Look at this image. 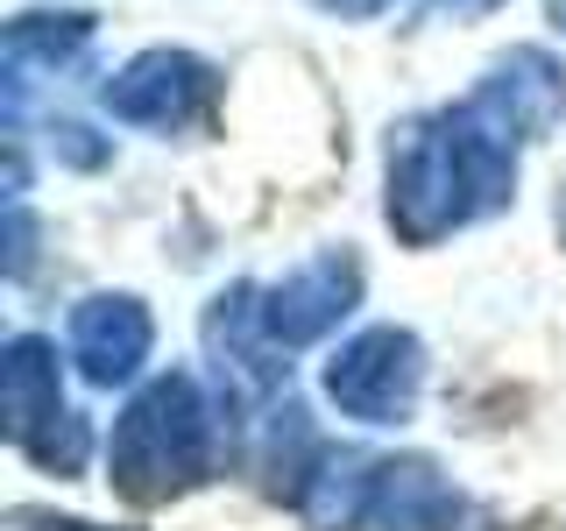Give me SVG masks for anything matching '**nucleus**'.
<instances>
[{"label": "nucleus", "instance_id": "1", "mask_svg": "<svg viewBox=\"0 0 566 531\" xmlns=\"http://www.w3.org/2000/svg\"><path fill=\"white\" fill-rule=\"evenodd\" d=\"M517 191V142L489 128L468 100L418 114L389 135V191L382 212L403 248H432L460 227L489 220Z\"/></svg>", "mask_w": 566, "mask_h": 531}, {"label": "nucleus", "instance_id": "2", "mask_svg": "<svg viewBox=\"0 0 566 531\" xmlns=\"http://www.w3.org/2000/svg\"><path fill=\"white\" fill-rule=\"evenodd\" d=\"M212 439H220V418H212L199 376L164 368L120 404L114 439H106V475L128 503H170L212 475V454H220Z\"/></svg>", "mask_w": 566, "mask_h": 531}, {"label": "nucleus", "instance_id": "3", "mask_svg": "<svg viewBox=\"0 0 566 531\" xmlns=\"http://www.w3.org/2000/svg\"><path fill=\"white\" fill-rule=\"evenodd\" d=\"M0 433L43 475H78L93 454V425L64 397V362L43 333H14L0 347Z\"/></svg>", "mask_w": 566, "mask_h": 531}, {"label": "nucleus", "instance_id": "4", "mask_svg": "<svg viewBox=\"0 0 566 531\" xmlns=\"http://www.w3.org/2000/svg\"><path fill=\"white\" fill-rule=\"evenodd\" d=\"M326 404L354 425H403L424 389V347L411 326H361L326 354Z\"/></svg>", "mask_w": 566, "mask_h": 531}, {"label": "nucleus", "instance_id": "5", "mask_svg": "<svg viewBox=\"0 0 566 531\" xmlns=\"http://www.w3.org/2000/svg\"><path fill=\"white\" fill-rule=\"evenodd\" d=\"M212 93H220V79H212L206 58H191V50H142V58H128L99 85V106L120 128L177 135L212 114Z\"/></svg>", "mask_w": 566, "mask_h": 531}, {"label": "nucleus", "instance_id": "6", "mask_svg": "<svg viewBox=\"0 0 566 531\" xmlns=\"http://www.w3.org/2000/svg\"><path fill=\"white\" fill-rule=\"evenodd\" d=\"M354 305H361V262H354V248H326V256L283 270L276 283H255V319L283 354L326 341Z\"/></svg>", "mask_w": 566, "mask_h": 531}, {"label": "nucleus", "instance_id": "7", "mask_svg": "<svg viewBox=\"0 0 566 531\" xmlns=\"http://www.w3.org/2000/svg\"><path fill=\"white\" fill-rule=\"evenodd\" d=\"M361 531H489V518L453 489V475L439 460L397 454V460H376Z\"/></svg>", "mask_w": 566, "mask_h": 531}, {"label": "nucleus", "instance_id": "8", "mask_svg": "<svg viewBox=\"0 0 566 531\" xmlns=\"http://www.w3.org/2000/svg\"><path fill=\"white\" fill-rule=\"evenodd\" d=\"M468 106L489 121V128H503V135L524 149V142L553 135L559 121H566V64L553 58V50L524 43V50L495 58V64L482 71V79H474Z\"/></svg>", "mask_w": 566, "mask_h": 531}, {"label": "nucleus", "instance_id": "9", "mask_svg": "<svg viewBox=\"0 0 566 531\" xmlns=\"http://www.w3.org/2000/svg\"><path fill=\"white\" fill-rule=\"evenodd\" d=\"M64 341H71V362H78L85 383L120 389V383L142 376V362H149V347H156V326H149V312H142V298L99 291V298H78Z\"/></svg>", "mask_w": 566, "mask_h": 531}, {"label": "nucleus", "instance_id": "10", "mask_svg": "<svg viewBox=\"0 0 566 531\" xmlns=\"http://www.w3.org/2000/svg\"><path fill=\"white\" fill-rule=\"evenodd\" d=\"M85 50H93V14H78V8H35V14H14L8 35H0L8 106L22 114V100L35 93V85H43V79H64V71H78Z\"/></svg>", "mask_w": 566, "mask_h": 531}, {"label": "nucleus", "instance_id": "11", "mask_svg": "<svg viewBox=\"0 0 566 531\" xmlns=\"http://www.w3.org/2000/svg\"><path fill=\"white\" fill-rule=\"evenodd\" d=\"M376 482V460L347 454V447H318L291 482V510L312 531H361V503Z\"/></svg>", "mask_w": 566, "mask_h": 531}, {"label": "nucleus", "instance_id": "12", "mask_svg": "<svg viewBox=\"0 0 566 531\" xmlns=\"http://www.w3.org/2000/svg\"><path fill=\"white\" fill-rule=\"evenodd\" d=\"M93 128H78V121H57L50 128V149H64V164H78V170H93V164H106V142H85Z\"/></svg>", "mask_w": 566, "mask_h": 531}, {"label": "nucleus", "instance_id": "13", "mask_svg": "<svg viewBox=\"0 0 566 531\" xmlns=\"http://www.w3.org/2000/svg\"><path fill=\"white\" fill-rule=\"evenodd\" d=\"M503 0H424V22H482Z\"/></svg>", "mask_w": 566, "mask_h": 531}, {"label": "nucleus", "instance_id": "14", "mask_svg": "<svg viewBox=\"0 0 566 531\" xmlns=\"http://www.w3.org/2000/svg\"><path fill=\"white\" fill-rule=\"evenodd\" d=\"M326 14H340V22H376V14H389L397 0H318Z\"/></svg>", "mask_w": 566, "mask_h": 531}, {"label": "nucleus", "instance_id": "15", "mask_svg": "<svg viewBox=\"0 0 566 531\" xmlns=\"http://www.w3.org/2000/svg\"><path fill=\"white\" fill-rule=\"evenodd\" d=\"M22 531H106V524H85V518H35V510H22Z\"/></svg>", "mask_w": 566, "mask_h": 531}, {"label": "nucleus", "instance_id": "16", "mask_svg": "<svg viewBox=\"0 0 566 531\" xmlns=\"http://www.w3.org/2000/svg\"><path fill=\"white\" fill-rule=\"evenodd\" d=\"M545 22H553V29L566 35V0H545Z\"/></svg>", "mask_w": 566, "mask_h": 531}]
</instances>
